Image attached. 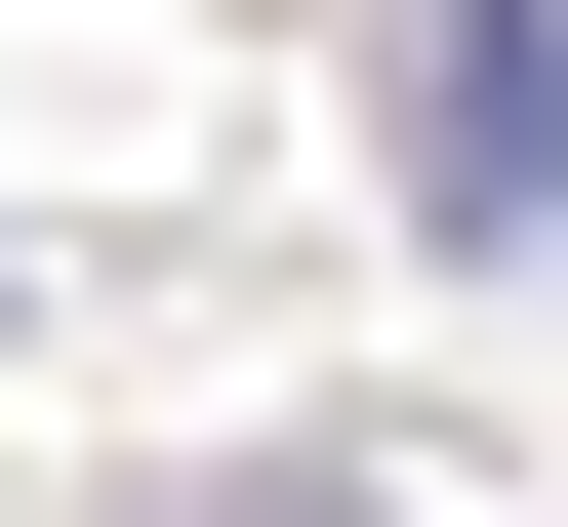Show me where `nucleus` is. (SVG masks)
I'll return each mask as SVG.
<instances>
[{"instance_id": "1", "label": "nucleus", "mask_w": 568, "mask_h": 527, "mask_svg": "<svg viewBox=\"0 0 568 527\" xmlns=\"http://www.w3.org/2000/svg\"><path fill=\"white\" fill-rule=\"evenodd\" d=\"M406 244H568V0H406Z\"/></svg>"}, {"instance_id": "2", "label": "nucleus", "mask_w": 568, "mask_h": 527, "mask_svg": "<svg viewBox=\"0 0 568 527\" xmlns=\"http://www.w3.org/2000/svg\"><path fill=\"white\" fill-rule=\"evenodd\" d=\"M203 527H366V487H203Z\"/></svg>"}]
</instances>
